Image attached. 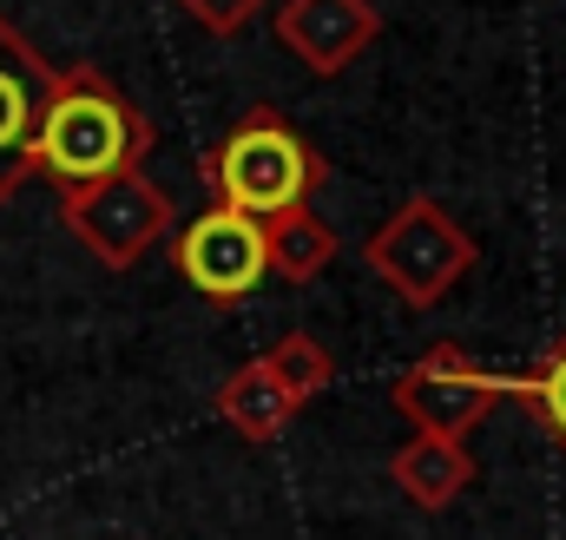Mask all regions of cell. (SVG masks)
<instances>
[{
  "instance_id": "277c9868",
  "label": "cell",
  "mask_w": 566,
  "mask_h": 540,
  "mask_svg": "<svg viewBox=\"0 0 566 540\" xmlns=\"http://www.w3.org/2000/svg\"><path fill=\"white\" fill-rule=\"evenodd\" d=\"M171 218H178L171 198L145 172H119V178L60 191V225L106 270H133L151 245H165L171 238Z\"/></svg>"
},
{
  "instance_id": "30bf717a",
  "label": "cell",
  "mask_w": 566,
  "mask_h": 540,
  "mask_svg": "<svg viewBox=\"0 0 566 540\" xmlns=\"http://www.w3.org/2000/svg\"><path fill=\"white\" fill-rule=\"evenodd\" d=\"M264 264L283 283H310V277H323V270L336 264V231L310 205L277 211V218H264Z\"/></svg>"
},
{
  "instance_id": "6da1fadb",
  "label": "cell",
  "mask_w": 566,
  "mask_h": 540,
  "mask_svg": "<svg viewBox=\"0 0 566 540\" xmlns=\"http://www.w3.org/2000/svg\"><path fill=\"white\" fill-rule=\"evenodd\" d=\"M151 145H158L151 120H145L99 66L53 73L46 113H40V133H33V172H46L60 191L99 185V178H119V172H139Z\"/></svg>"
},
{
  "instance_id": "5b68a950",
  "label": "cell",
  "mask_w": 566,
  "mask_h": 540,
  "mask_svg": "<svg viewBox=\"0 0 566 540\" xmlns=\"http://www.w3.org/2000/svg\"><path fill=\"white\" fill-rule=\"evenodd\" d=\"M494 403H507V376L488 370L461 343H428L422 356L396 376V408L416 422V435L468 442V428H481L494 415Z\"/></svg>"
},
{
  "instance_id": "7c38bea8",
  "label": "cell",
  "mask_w": 566,
  "mask_h": 540,
  "mask_svg": "<svg viewBox=\"0 0 566 540\" xmlns=\"http://www.w3.org/2000/svg\"><path fill=\"white\" fill-rule=\"evenodd\" d=\"M258 363H264V376H271V383H277L296 408H310L323 390H329V383H336V356H329L310 330H283V336L264 350V356H258Z\"/></svg>"
},
{
  "instance_id": "5bb4252c",
  "label": "cell",
  "mask_w": 566,
  "mask_h": 540,
  "mask_svg": "<svg viewBox=\"0 0 566 540\" xmlns=\"http://www.w3.org/2000/svg\"><path fill=\"white\" fill-rule=\"evenodd\" d=\"M205 33H218V40H238L258 13H264V0H178Z\"/></svg>"
},
{
  "instance_id": "8992f818",
  "label": "cell",
  "mask_w": 566,
  "mask_h": 540,
  "mask_svg": "<svg viewBox=\"0 0 566 540\" xmlns=\"http://www.w3.org/2000/svg\"><path fill=\"white\" fill-rule=\"evenodd\" d=\"M171 270H178L211 310H231V303H244V297L271 277V264H264V225L244 218V211L211 205V211H198V218L171 238Z\"/></svg>"
},
{
  "instance_id": "ba28073f",
  "label": "cell",
  "mask_w": 566,
  "mask_h": 540,
  "mask_svg": "<svg viewBox=\"0 0 566 540\" xmlns=\"http://www.w3.org/2000/svg\"><path fill=\"white\" fill-rule=\"evenodd\" d=\"M382 33V13L369 0H283L277 7V46H290L316 80H336L356 66Z\"/></svg>"
},
{
  "instance_id": "4fadbf2b",
  "label": "cell",
  "mask_w": 566,
  "mask_h": 540,
  "mask_svg": "<svg viewBox=\"0 0 566 540\" xmlns=\"http://www.w3.org/2000/svg\"><path fill=\"white\" fill-rule=\"evenodd\" d=\"M507 396H514V403L527 408V415H534V422L566 448V336H554L521 376H507Z\"/></svg>"
},
{
  "instance_id": "9c48e42d",
  "label": "cell",
  "mask_w": 566,
  "mask_h": 540,
  "mask_svg": "<svg viewBox=\"0 0 566 540\" xmlns=\"http://www.w3.org/2000/svg\"><path fill=\"white\" fill-rule=\"evenodd\" d=\"M389 481L422 508V515H441L454 508L468 488H474V455L461 442H441V435H409L396 455H389Z\"/></svg>"
},
{
  "instance_id": "8fae6325",
  "label": "cell",
  "mask_w": 566,
  "mask_h": 540,
  "mask_svg": "<svg viewBox=\"0 0 566 540\" xmlns=\"http://www.w3.org/2000/svg\"><path fill=\"white\" fill-rule=\"evenodd\" d=\"M218 422H231L244 442L271 448L283 428L296 422V403L283 396L271 376H264V363H244V370H231V376H224V390H218Z\"/></svg>"
},
{
  "instance_id": "7a4b0ae2",
  "label": "cell",
  "mask_w": 566,
  "mask_h": 540,
  "mask_svg": "<svg viewBox=\"0 0 566 540\" xmlns=\"http://www.w3.org/2000/svg\"><path fill=\"white\" fill-rule=\"evenodd\" d=\"M198 172H205L211 205L244 211L258 225L310 205V191H323V178H329L323 152L296 133L277 106H251L244 120H231V133L205 152Z\"/></svg>"
},
{
  "instance_id": "52a82bcc",
  "label": "cell",
  "mask_w": 566,
  "mask_h": 540,
  "mask_svg": "<svg viewBox=\"0 0 566 540\" xmlns=\"http://www.w3.org/2000/svg\"><path fill=\"white\" fill-rule=\"evenodd\" d=\"M53 93L46 53L0 13V205L33 178V133Z\"/></svg>"
},
{
  "instance_id": "3957f363",
  "label": "cell",
  "mask_w": 566,
  "mask_h": 540,
  "mask_svg": "<svg viewBox=\"0 0 566 540\" xmlns=\"http://www.w3.org/2000/svg\"><path fill=\"white\" fill-rule=\"evenodd\" d=\"M363 264L376 270L409 310H434L468 270H474V238L454 211H441L434 198H402L369 238H363Z\"/></svg>"
}]
</instances>
